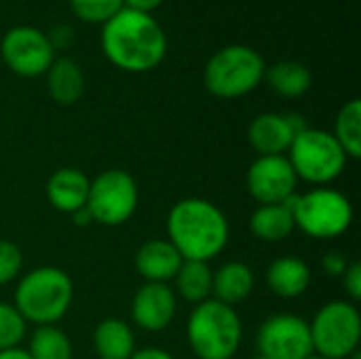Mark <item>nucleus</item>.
I'll list each match as a JSON object with an SVG mask.
<instances>
[{
    "mask_svg": "<svg viewBox=\"0 0 361 359\" xmlns=\"http://www.w3.org/2000/svg\"><path fill=\"white\" fill-rule=\"evenodd\" d=\"M99 44L114 68L131 74L159 68L167 55V36L161 23L150 13L125 6L102 25Z\"/></svg>",
    "mask_w": 361,
    "mask_h": 359,
    "instance_id": "1",
    "label": "nucleus"
},
{
    "mask_svg": "<svg viewBox=\"0 0 361 359\" xmlns=\"http://www.w3.org/2000/svg\"><path fill=\"white\" fill-rule=\"evenodd\" d=\"M228 237L226 214L207 199H182L167 214V241L184 260H214L224 252Z\"/></svg>",
    "mask_w": 361,
    "mask_h": 359,
    "instance_id": "2",
    "label": "nucleus"
},
{
    "mask_svg": "<svg viewBox=\"0 0 361 359\" xmlns=\"http://www.w3.org/2000/svg\"><path fill=\"white\" fill-rule=\"evenodd\" d=\"M74 284L57 267H38L25 273L13 294V307L25 324L55 326L72 307Z\"/></svg>",
    "mask_w": 361,
    "mask_h": 359,
    "instance_id": "3",
    "label": "nucleus"
},
{
    "mask_svg": "<svg viewBox=\"0 0 361 359\" xmlns=\"http://www.w3.org/2000/svg\"><path fill=\"white\" fill-rule=\"evenodd\" d=\"M186 339L199 359H233L243 341V324L235 307L209 298L192 309Z\"/></svg>",
    "mask_w": 361,
    "mask_h": 359,
    "instance_id": "4",
    "label": "nucleus"
},
{
    "mask_svg": "<svg viewBox=\"0 0 361 359\" xmlns=\"http://www.w3.org/2000/svg\"><path fill=\"white\" fill-rule=\"evenodd\" d=\"M264 57L247 44H228L216 51L203 70L205 89L220 99L245 97L264 80Z\"/></svg>",
    "mask_w": 361,
    "mask_h": 359,
    "instance_id": "5",
    "label": "nucleus"
},
{
    "mask_svg": "<svg viewBox=\"0 0 361 359\" xmlns=\"http://www.w3.org/2000/svg\"><path fill=\"white\" fill-rule=\"evenodd\" d=\"M294 224L311 239H334L345 235L353 224V205L343 193L317 186L288 201Z\"/></svg>",
    "mask_w": 361,
    "mask_h": 359,
    "instance_id": "6",
    "label": "nucleus"
},
{
    "mask_svg": "<svg viewBox=\"0 0 361 359\" xmlns=\"http://www.w3.org/2000/svg\"><path fill=\"white\" fill-rule=\"evenodd\" d=\"M288 161L298 180L317 186H330L347 167V154L330 131L307 127L302 129L290 150Z\"/></svg>",
    "mask_w": 361,
    "mask_h": 359,
    "instance_id": "7",
    "label": "nucleus"
},
{
    "mask_svg": "<svg viewBox=\"0 0 361 359\" xmlns=\"http://www.w3.org/2000/svg\"><path fill=\"white\" fill-rule=\"evenodd\" d=\"M311 328L313 353L326 359H349L360 351L361 315L351 300H330L315 313Z\"/></svg>",
    "mask_w": 361,
    "mask_h": 359,
    "instance_id": "8",
    "label": "nucleus"
},
{
    "mask_svg": "<svg viewBox=\"0 0 361 359\" xmlns=\"http://www.w3.org/2000/svg\"><path fill=\"white\" fill-rule=\"evenodd\" d=\"M137 203L140 190L133 176L123 169H108L91 180L85 207L95 224L121 226L133 218Z\"/></svg>",
    "mask_w": 361,
    "mask_h": 359,
    "instance_id": "9",
    "label": "nucleus"
},
{
    "mask_svg": "<svg viewBox=\"0 0 361 359\" xmlns=\"http://www.w3.org/2000/svg\"><path fill=\"white\" fill-rule=\"evenodd\" d=\"M0 57L11 72L23 78L47 74L55 59L49 34L34 25H13L0 40Z\"/></svg>",
    "mask_w": 361,
    "mask_h": 359,
    "instance_id": "10",
    "label": "nucleus"
},
{
    "mask_svg": "<svg viewBox=\"0 0 361 359\" xmlns=\"http://www.w3.org/2000/svg\"><path fill=\"white\" fill-rule=\"evenodd\" d=\"M256 347L264 358L307 359L313 355L309 322L294 313L271 315L256 334Z\"/></svg>",
    "mask_w": 361,
    "mask_h": 359,
    "instance_id": "11",
    "label": "nucleus"
},
{
    "mask_svg": "<svg viewBox=\"0 0 361 359\" xmlns=\"http://www.w3.org/2000/svg\"><path fill=\"white\" fill-rule=\"evenodd\" d=\"M245 184L258 205H281L296 195L298 178L286 154L258 157L247 169Z\"/></svg>",
    "mask_w": 361,
    "mask_h": 359,
    "instance_id": "12",
    "label": "nucleus"
},
{
    "mask_svg": "<svg viewBox=\"0 0 361 359\" xmlns=\"http://www.w3.org/2000/svg\"><path fill=\"white\" fill-rule=\"evenodd\" d=\"M302 129H307V125L298 114L264 112L250 123L247 140L258 157H281L288 154L294 138Z\"/></svg>",
    "mask_w": 361,
    "mask_h": 359,
    "instance_id": "13",
    "label": "nucleus"
},
{
    "mask_svg": "<svg viewBox=\"0 0 361 359\" xmlns=\"http://www.w3.org/2000/svg\"><path fill=\"white\" fill-rule=\"evenodd\" d=\"M178 311L176 292L167 284H144L131 300V320L144 332H163Z\"/></svg>",
    "mask_w": 361,
    "mask_h": 359,
    "instance_id": "14",
    "label": "nucleus"
},
{
    "mask_svg": "<svg viewBox=\"0 0 361 359\" xmlns=\"http://www.w3.org/2000/svg\"><path fill=\"white\" fill-rule=\"evenodd\" d=\"M184 258L167 239H150L135 252V271L146 284H167L171 281Z\"/></svg>",
    "mask_w": 361,
    "mask_h": 359,
    "instance_id": "15",
    "label": "nucleus"
},
{
    "mask_svg": "<svg viewBox=\"0 0 361 359\" xmlns=\"http://www.w3.org/2000/svg\"><path fill=\"white\" fill-rule=\"evenodd\" d=\"M91 180L76 167H61L47 180V199L61 214H74L87 205Z\"/></svg>",
    "mask_w": 361,
    "mask_h": 359,
    "instance_id": "16",
    "label": "nucleus"
},
{
    "mask_svg": "<svg viewBox=\"0 0 361 359\" xmlns=\"http://www.w3.org/2000/svg\"><path fill=\"white\" fill-rule=\"evenodd\" d=\"M311 269L296 256L275 258L267 269V286L279 298H298L311 286Z\"/></svg>",
    "mask_w": 361,
    "mask_h": 359,
    "instance_id": "17",
    "label": "nucleus"
},
{
    "mask_svg": "<svg viewBox=\"0 0 361 359\" xmlns=\"http://www.w3.org/2000/svg\"><path fill=\"white\" fill-rule=\"evenodd\" d=\"M254 286H256L254 271L245 262L231 260V262L222 264L218 271H214L212 298L218 303H224L228 307H235L252 296Z\"/></svg>",
    "mask_w": 361,
    "mask_h": 359,
    "instance_id": "18",
    "label": "nucleus"
},
{
    "mask_svg": "<svg viewBox=\"0 0 361 359\" xmlns=\"http://www.w3.org/2000/svg\"><path fill=\"white\" fill-rule=\"evenodd\" d=\"M47 89L61 106L76 104L85 93V72L72 57H55L47 70Z\"/></svg>",
    "mask_w": 361,
    "mask_h": 359,
    "instance_id": "19",
    "label": "nucleus"
},
{
    "mask_svg": "<svg viewBox=\"0 0 361 359\" xmlns=\"http://www.w3.org/2000/svg\"><path fill=\"white\" fill-rule=\"evenodd\" d=\"M93 347L99 359H131L135 353V334L118 317H106L93 332Z\"/></svg>",
    "mask_w": 361,
    "mask_h": 359,
    "instance_id": "20",
    "label": "nucleus"
},
{
    "mask_svg": "<svg viewBox=\"0 0 361 359\" xmlns=\"http://www.w3.org/2000/svg\"><path fill=\"white\" fill-rule=\"evenodd\" d=\"M250 231L256 239L267 243L286 241L296 231L290 205H258L250 218Z\"/></svg>",
    "mask_w": 361,
    "mask_h": 359,
    "instance_id": "21",
    "label": "nucleus"
},
{
    "mask_svg": "<svg viewBox=\"0 0 361 359\" xmlns=\"http://www.w3.org/2000/svg\"><path fill=\"white\" fill-rule=\"evenodd\" d=\"M264 80L271 87V91H275L277 95L286 99L302 97L313 85L311 70L305 63L294 61V59H283V61L269 66L264 70Z\"/></svg>",
    "mask_w": 361,
    "mask_h": 359,
    "instance_id": "22",
    "label": "nucleus"
},
{
    "mask_svg": "<svg viewBox=\"0 0 361 359\" xmlns=\"http://www.w3.org/2000/svg\"><path fill=\"white\" fill-rule=\"evenodd\" d=\"M173 281H176V294L195 307L212 298L214 271L209 269V262L184 260Z\"/></svg>",
    "mask_w": 361,
    "mask_h": 359,
    "instance_id": "23",
    "label": "nucleus"
},
{
    "mask_svg": "<svg viewBox=\"0 0 361 359\" xmlns=\"http://www.w3.org/2000/svg\"><path fill=\"white\" fill-rule=\"evenodd\" d=\"M334 140L345 150L347 159H360L361 157V102L349 99L336 114L334 121Z\"/></svg>",
    "mask_w": 361,
    "mask_h": 359,
    "instance_id": "24",
    "label": "nucleus"
},
{
    "mask_svg": "<svg viewBox=\"0 0 361 359\" xmlns=\"http://www.w3.org/2000/svg\"><path fill=\"white\" fill-rule=\"evenodd\" d=\"M32 359H72L74 349L70 336L57 326H38L25 349Z\"/></svg>",
    "mask_w": 361,
    "mask_h": 359,
    "instance_id": "25",
    "label": "nucleus"
},
{
    "mask_svg": "<svg viewBox=\"0 0 361 359\" xmlns=\"http://www.w3.org/2000/svg\"><path fill=\"white\" fill-rule=\"evenodd\" d=\"M25 332L27 324L13 307V303H0V351L21 347Z\"/></svg>",
    "mask_w": 361,
    "mask_h": 359,
    "instance_id": "26",
    "label": "nucleus"
},
{
    "mask_svg": "<svg viewBox=\"0 0 361 359\" xmlns=\"http://www.w3.org/2000/svg\"><path fill=\"white\" fill-rule=\"evenodd\" d=\"M123 6V0H70V8L80 21L99 25L112 19Z\"/></svg>",
    "mask_w": 361,
    "mask_h": 359,
    "instance_id": "27",
    "label": "nucleus"
},
{
    "mask_svg": "<svg viewBox=\"0 0 361 359\" xmlns=\"http://www.w3.org/2000/svg\"><path fill=\"white\" fill-rule=\"evenodd\" d=\"M23 269V254L13 241L0 239V286L15 281Z\"/></svg>",
    "mask_w": 361,
    "mask_h": 359,
    "instance_id": "28",
    "label": "nucleus"
},
{
    "mask_svg": "<svg viewBox=\"0 0 361 359\" xmlns=\"http://www.w3.org/2000/svg\"><path fill=\"white\" fill-rule=\"evenodd\" d=\"M343 288L345 294L349 296V300L353 305H357L361 300V264L360 262H349L347 271L343 273Z\"/></svg>",
    "mask_w": 361,
    "mask_h": 359,
    "instance_id": "29",
    "label": "nucleus"
},
{
    "mask_svg": "<svg viewBox=\"0 0 361 359\" xmlns=\"http://www.w3.org/2000/svg\"><path fill=\"white\" fill-rule=\"evenodd\" d=\"M349 267V260L345 254L341 252H328L324 258H322V269L330 275V277H343V273L347 271Z\"/></svg>",
    "mask_w": 361,
    "mask_h": 359,
    "instance_id": "30",
    "label": "nucleus"
},
{
    "mask_svg": "<svg viewBox=\"0 0 361 359\" xmlns=\"http://www.w3.org/2000/svg\"><path fill=\"white\" fill-rule=\"evenodd\" d=\"M72 38H74V32H72L70 25H57V28L53 30V34H49V40H51V44L55 47V51H57V49L70 47Z\"/></svg>",
    "mask_w": 361,
    "mask_h": 359,
    "instance_id": "31",
    "label": "nucleus"
},
{
    "mask_svg": "<svg viewBox=\"0 0 361 359\" xmlns=\"http://www.w3.org/2000/svg\"><path fill=\"white\" fill-rule=\"evenodd\" d=\"M131 359H176L169 351L159 349V347H146V349H135Z\"/></svg>",
    "mask_w": 361,
    "mask_h": 359,
    "instance_id": "32",
    "label": "nucleus"
},
{
    "mask_svg": "<svg viewBox=\"0 0 361 359\" xmlns=\"http://www.w3.org/2000/svg\"><path fill=\"white\" fill-rule=\"evenodd\" d=\"M125 8H133V11H142V13H150L154 8H159L163 4V0H123Z\"/></svg>",
    "mask_w": 361,
    "mask_h": 359,
    "instance_id": "33",
    "label": "nucleus"
},
{
    "mask_svg": "<svg viewBox=\"0 0 361 359\" xmlns=\"http://www.w3.org/2000/svg\"><path fill=\"white\" fill-rule=\"evenodd\" d=\"M70 216H72L74 224H76V226H80V229H85V226L93 224V218H91V214H89V209H87V207H80V209H76V212H74V214H70Z\"/></svg>",
    "mask_w": 361,
    "mask_h": 359,
    "instance_id": "34",
    "label": "nucleus"
},
{
    "mask_svg": "<svg viewBox=\"0 0 361 359\" xmlns=\"http://www.w3.org/2000/svg\"><path fill=\"white\" fill-rule=\"evenodd\" d=\"M0 359H32L30 353L21 347H15V349H6V351H0Z\"/></svg>",
    "mask_w": 361,
    "mask_h": 359,
    "instance_id": "35",
    "label": "nucleus"
},
{
    "mask_svg": "<svg viewBox=\"0 0 361 359\" xmlns=\"http://www.w3.org/2000/svg\"><path fill=\"white\" fill-rule=\"evenodd\" d=\"M349 359H361V351H355V353H353Z\"/></svg>",
    "mask_w": 361,
    "mask_h": 359,
    "instance_id": "36",
    "label": "nucleus"
},
{
    "mask_svg": "<svg viewBox=\"0 0 361 359\" xmlns=\"http://www.w3.org/2000/svg\"><path fill=\"white\" fill-rule=\"evenodd\" d=\"M307 359H326V358H322V355H317V353H313V355H309Z\"/></svg>",
    "mask_w": 361,
    "mask_h": 359,
    "instance_id": "37",
    "label": "nucleus"
},
{
    "mask_svg": "<svg viewBox=\"0 0 361 359\" xmlns=\"http://www.w3.org/2000/svg\"><path fill=\"white\" fill-rule=\"evenodd\" d=\"M250 359H271V358H264V355H260V353H258V355H254V358H250Z\"/></svg>",
    "mask_w": 361,
    "mask_h": 359,
    "instance_id": "38",
    "label": "nucleus"
}]
</instances>
